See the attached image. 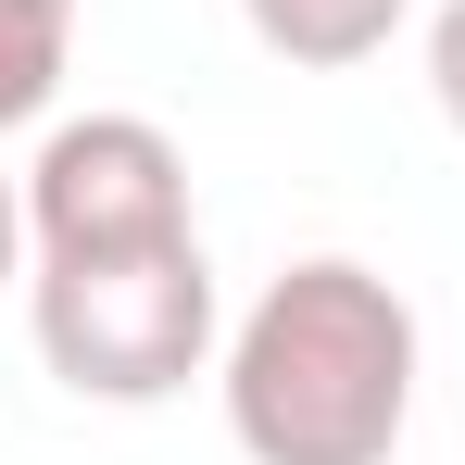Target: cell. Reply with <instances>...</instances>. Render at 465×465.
Masks as SVG:
<instances>
[{
  "label": "cell",
  "instance_id": "2",
  "mask_svg": "<svg viewBox=\"0 0 465 465\" xmlns=\"http://www.w3.org/2000/svg\"><path fill=\"white\" fill-rule=\"evenodd\" d=\"M25 327H38V365L76 390V402H176V390L227 352L202 239L25 264Z\"/></svg>",
  "mask_w": 465,
  "mask_h": 465
},
{
  "label": "cell",
  "instance_id": "8",
  "mask_svg": "<svg viewBox=\"0 0 465 465\" xmlns=\"http://www.w3.org/2000/svg\"><path fill=\"white\" fill-rule=\"evenodd\" d=\"M76 13H88V0H76Z\"/></svg>",
  "mask_w": 465,
  "mask_h": 465
},
{
  "label": "cell",
  "instance_id": "6",
  "mask_svg": "<svg viewBox=\"0 0 465 465\" xmlns=\"http://www.w3.org/2000/svg\"><path fill=\"white\" fill-rule=\"evenodd\" d=\"M428 101H440V126L465 139V0L428 13Z\"/></svg>",
  "mask_w": 465,
  "mask_h": 465
},
{
  "label": "cell",
  "instance_id": "5",
  "mask_svg": "<svg viewBox=\"0 0 465 465\" xmlns=\"http://www.w3.org/2000/svg\"><path fill=\"white\" fill-rule=\"evenodd\" d=\"M76 64V0H0V139L38 126Z\"/></svg>",
  "mask_w": 465,
  "mask_h": 465
},
{
  "label": "cell",
  "instance_id": "1",
  "mask_svg": "<svg viewBox=\"0 0 465 465\" xmlns=\"http://www.w3.org/2000/svg\"><path fill=\"white\" fill-rule=\"evenodd\" d=\"M415 302L352 252L277 264L214 352V402L252 465H390L415 415Z\"/></svg>",
  "mask_w": 465,
  "mask_h": 465
},
{
  "label": "cell",
  "instance_id": "4",
  "mask_svg": "<svg viewBox=\"0 0 465 465\" xmlns=\"http://www.w3.org/2000/svg\"><path fill=\"white\" fill-rule=\"evenodd\" d=\"M402 13H415V0H239V25H252L277 64H302V76L378 64L390 38H402Z\"/></svg>",
  "mask_w": 465,
  "mask_h": 465
},
{
  "label": "cell",
  "instance_id": "3",
  "mask_svg": "<svg viewBox=\"0 0 465 465\" xmlns=\"http://www.w3.org/2000/svg\"><path fill=\"white\" fill-rule=\"evenodd\" d=\"M25 239H38V264L202 239L189 227V152L152 114H64L38 139V163H25Z\"/></svg>",
  "mask_w": 465,
  "mask_h": 465
},
{
  "label": "cell",
  "instance_id": "7",
  "mask_svg": "<svg viewBox=\"0 0 465 465\" xmlns=\"http://www.w3.org/2000/svg\"><path fill=\"white\" fill-rule=\"evenodd\" d=\"M38 264V239H25V176H0V290Z\"/></svg>",
  "mask_w": 465,
  "mask_h": 465
}]
</instances>
